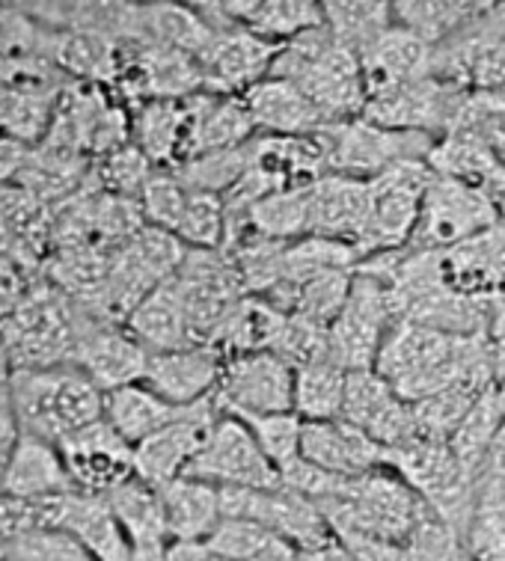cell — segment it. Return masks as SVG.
I'll return each mask as SVG.
<instances>
[{
  "instance_id": "cell-1",
  "label": "cell",
  "mask_w": 505,
  "mask_h": 561,
  "mask_svg": "<svg viewBox=\"0 0 505 561\" xmlns=\"http://www.w3.org/2000/svg\"><path fill=\"white\" fill-rule=\"evenodd\" d=\"M375 371L390 383L408 404L440 396L464 378H496L494 354L485 336H449L432 327L399 321L383 342Z\"/></svg>"
},
{
  "instance_id": "cell-2",
  "label": "cell",
  "mask_w": 505,
  "mask_h": 561,
  "mask_svg": "<svg viewBox=\"0 0 505 561\" xmlns=\"http://www.w3.org/2000/svg\"><path fill=\"white\" fill-rule=\"evenodd\" d=\"M268 78L295 83L328 123L357 119L369 102L360 72V54L342 45L328 31V24L286 42Z\"/></svg>"
},
{
  "instance_id": "cell-3",
  "label": "cell",
  "mask_w": 505,
  "mask_h": 561,
  "mask_svg": "<svg viewBox=\"0 0 505 561\" xmlns=\"http://www.w3.org/2000/svg\"><path fill=\"white\" fill-rule=\"evenodd\" d=\"M12 408L21 434L60 443L104 419V392L74 363L12 371Z\"/></svg>"
},
{
  "instance_id": "cell-4",
  "label": "cell",
  "mask_w": 505,
  "mask_h": 561,
  "mask_svg": "<svg viewBox=\"0 0 505 561\" xmlns=\"http://www.w3.org/2000/svg\"><path fill=\"white\" fill-rule=\"evenodd\" d=\"M81 312L60 288L36 276L21 307L0 324V351L12 371L72 363Z\"/></svg>"
},
{
  "instance_id": "cell-5",
  "label": "cell",
  "mask_w": 505,
  "mask_h": 561,
  "mask_svg": "<svg viewBox=\"0 0 505 561\" xmlns=\"http://www.w3.org/2000/svg\"><path fill=\"white\" fill-rule=\"evenodd\" d=\"M315 140L328 161V173L363 179V182L387 173L395 163L428 161L437 144V137L432 134L395 131L371 123L366 116L324 125L315 134Z\"/></svg>"
},
{
  "instance_id": "cell-6",
  "label": "cell",
  "mask_w": 505,
  "mask_h": 561,
  "mask_svg": "<svg viewBox=\"0 0 505 561\" xmlns=\"http://www.w3.org/2000/svg\"><path fill=\"white\" fill-rule=\"evenodd\" d=\"M500 224H503V215L496 211V205L482 191H475L473 184L434 173L428 187H425L416 229H413L408 250L446 253L452 247L485 236Z\"/></svg>"
},
{
  "instance_id": "cell-7",
  "label": "cell",
  "mask_w": 505,
  "mask_h": 561,
  "mask_svg": "<svg viewBox=\"0 0 505 561\" xmlns=\"http://www.w3.org/2000/svg\"><path fill=\"white\" fill-rule=\"evenodd\" d=\"M399 324L392 295L383 279L354 267V286L345 307L328 327V351L345 371H369L378 363L383 342Z\"/></svg>"
},
{
  "instance_id": "cell-8",
  "label": "cell",
  "mask_w": 505,
  "mask_h": 561,
  "mask_svg": "<svg viewBox=\"0 0 505 561\" xmlns=\"http://www.w3.org/2000/svg\"><path fill=\"white\" fill-rule=\"evenodd\" d=\"M187 479L206 481L220 490H277L283 488L274 463L259 449L256 437L238 416L220 410L203 449L187 467Z\"/></svg>"
},
{
  "instance_id": "cell-9",
  "label": "cell",
  "mask_w": 505,
  "mask_h": 561,
  "mask_svg": "<svg viewBox=\"0 0 505 561\" xmlns=\"http://www.w3.org/2000/svg\"><path fill=\"white\" fill-rule=\"evenodd\" d=\"M432 175L428 161H404L369 179V226L363 238L360 259L404 250L411 244Z\"/></svg>"
},
{
  "instance_id": "cell-10",
  "label": "cell",
  "mask_w": 505,
  "mask_h": 561,
  "mask_svg": "<svg viewBox=\"0 0 505 561\" xmlns=\"http://www.w3.org/2000/svg\"><path fill=\"white\" fill-rule=\"evenodd\" d=\"M223 517L256 523L271 535L289 541L295 550L315 552L336 543L331 523L312 500L289 488L277 490H220Z\"/></svg>"
},
{
  "instance_id": "cell-11",
  "label": "cell",
  "mask_w": 505,
  "mask_h": 561,
  "mask_svg": "<svg viewBox=\"0 0 505 561\" xmlns=\"http://www.w3.org/2000/svg\"><path fill=\"white\" fill-rule=\"evenodd\" d=\"M217 404L232 413H295V366L274 351L227 357Z\"/></svg>"
},
{
  "instance_id": "cell-12",
  "label": "cell",
  "mask_w": 505,
  "mask_h": 561,
  "mask_svg": "<svg viewBox=\"0 0 505 561\" xmlns=\"http://www.w3.org/2000/svg\"><path fill=\"white\" fill-rule=\"evenodd\" d=\"M74 490L87 496H107L135 476V446L125 443L107 419L74 431L57 443Z\"/></svg>"
},
{
  "instance_id": "cell-13",
  "label": "cell",
  "mask_w": 505,
  "mask_h": 561,
  "mask_svg": "<svg viewBox=\"0 0 505 561\" xmlns=\"http://www.w3.org/2000/svg\"><path fill=\"white\" fill-rule=\"evenodd\" d=\"M72 363L102 392H114V389L131 387V383L144 380L149 351L125 330V324L102 321V318L81 312V330H78Z\"/></svg>"
},
{
  "instance_id": "cell-14",
  "label": "cell",
  "mask_w": 505,
  "mask_h": 561,
  "mask_svg": "<svg viewBox=\"0 0 505 561\" xmlns=\"http://www.w3.org/2000/svg\"><path fill=\"white\" fill-rule=\"evenodd\" d=\"M54 253V205L24 191L0 184V262H10L27 276H39Z\"/></svg>"
},
{
  "instance_id": "cell-15",
  "label": "cell",
  "mask_w": 505,
  "mask_h": 561,
  "mask_svg": "<svg viewBox=\"0 0 505 561\" xmlns=\"http://www.w3.org/2000/svg\"><path fill=\"white\" fill-rule=\"evenodd\" d=\"M279 48L283 45L265 42L244 27L215 33L206 51L196 57L203 87L215 95H244L250 87L268 78Z\"/></svg>"
},
{
  "instance_id": "cell-16",
  "label": "cell",
  "mask_w": 505,
  "mask_h": 561,
  "mask_svg": "<svg viewBox=\"0 0 505 561\" xmlns=\"http://www.w3.org/2000/svg\"><path fill=\"white\" fill-rule=\"evenodd\" d=\"M220 416V404L215 399L199 401L187 416H182L164 431H158L140 446H135V476L152 488H164L170 481L182 479L187 467L203 449L208 431Z\"/></svg>"
},
{
  "instance_id": "cell-17",
  "label": "cell",
  "mask_w": 505,
  "mask_h": 561,
  "mask_svg": "<svg viewBox=\"0 0 505 561\" xmlns=\"http://www.w3.org/2000/svg\"><path fill=\"white\" fill-rule=\"evenodd\" d=\"M223 368L227 354L217 345L179 347L149 354L140 383L175 408H194L199 401L215 399Z\"/></svg>"
},
{
  "instance_id": "cell-18",
  "label": "cell",
  "mask_w": 505,
  "mask_h": 561,
  "mask_svg": "<svg viewBox=\"0 0 505 561\" xmlns=\"http://www.w3.org/2000/svg\"><path fill=\"white\" fill-rule=\"evenodd\" d=\"M342 419L354 428H360L363 434H369L383 449H395L420 434L413 404H408L375 368L348 371Z\"/></svg>"
},
{
  "instance_id": "cell-19",
  "label": "cell",
  "mask_w": 505,
  "mask_h": 561,
  "mask_svg": "<svg viewBox=\"0 0 505 561\" xmlns=\"http://www.w3.org/2000/svg\"><path fill=\"white\" fill-rule=\"evenodd\" d=\"M437 262L444 283L455 295L485 307L505 304V224L467 244L437 253Z\"/></svg>"
},
{
  "instance_id": "cell-20",
  "label": "cell",
  "mask_w": 505,
  "mask_h": 561,
  "mask_svg": "<svg viewBox=\"0 0 505 561\" xmlns=\"http://www.w3.org/2000/svg\"><path fill=\"white\" fill-rule=\"evenodd\" d=\"M300 455L307 463L319 467L321 472H331L336 479H363L387 467V449L345 419L303 422Z\"/></svg>"
},
{
  "instance_id": "cell-21",
  "label": "cell",
  "mask_w": 505,
  "mask_h": 561,
  "mask_svg": "<svg viewBox=\"0 0 505 561\" xmlns=\"http://www.w3.org/2000/svg\"><path fill=\"white\" fill-rule=\"evenodd\" d=\"M369 226V182L328 173L310 187V238L336 241L360 255Z\"/></svg>"
},
{
  "instance_id": "cell-22",
  "label": "cell",
  "mask_w": 505,
  "mask_h": 561,
  "mask_svg": "<svg viewBox=\"0 0 505 561\" xmlns=\"http://www.w3.org/2000/svg\"><path fill=\"white\" fill-rule=\"evenodd\" d=\"M48 529H62L95 561H131L135 550L102 496L62 493L48 500Z\"/></svg>"
},
{
  "instance_id": "cell-23",
  "label": "cell",
  "mask_w": 505,
  "mask_h": 561,
  "mask_svg": "<svg viewBox=\"0 0 505 561\" xmlns=\"http://www.w3.org/2000/svg\"><path fill=\"white\" fill-rule=\"evenodd\" d=\"M428 167L437 175L473 184L475 191H482L496 205L505 224V158L479 134L449 131L437 137L428 154Z\"/></svg>"
},
{
  "instance_id": "cell-24",
  "label": "cell",
  "mask_w": 505,
  "mask_h": 561,
  "mask_svg": "<svg viewBox=\"0 0 505 561\" xmlns=\"http://www.w3.org/2000/svg\"><path fill=\"white\" fill-rule=\"evenodd\" d=\"M241 99L262 137H315L324 125H331L295 83L283 78H265Z\"/></svg>"
},
{
  "instance_id": "cell-25",
  "label": "cell",
  "mask_w": 505,
  "mask_h": 561,
  "mask_svg": "<svg viewBox=\"0 0 505 561\" xmlns=\"http://www.w3.org/2000/svg\"><path fill=\"white\" fill-rule=\"evenodd\" d=\"M360 72L366 95L375 99L381 92L432 75V45L392 24L390 31H383L360 51Z\"/></svg>"
},
{
  "instance_id": "cell-26",
  "label": "cell",
  "mask_w": 505,
  "mask_h": 561,
  "mask_svg": "<svg viewBox=\"0 0 505 561\" xmlns=\"http://www.w3.org/2000/svg\"><path fill=\"white\" fill-rule=\"evenodd\" d=\"M158 493L170 543H206L223 520V496L215 484L182 476L158 488Z\"/></svg>"
},
{
  "instance_id": "cell-27",
  "label": "cell",
  "mask_w": 505,
  "mask_h": 561,
  "mask_svg": "<svg viewBox=\"0 0 505 561\" xmlns=\"http://www.w3.org/2000/svg\"><path fill=\"white\" fill-rule=\"evenodd\" d=\"M135 146L152 161V167L173 170L185 161L191 140V99H149L131 119Z\"/></svg>"
},
{
  "instance_id": "cell-28",
  "label": "cell",
  "mask_w": 505,
  "mask_h": 561,
  "mask_svg": "<svg viewBox=\"0 0 505 561\" xmlns=\"http://www.w3.org/2000/svg\"><path fill=\"white\" fill-rule=\"evenodd\" d=\"M72 490L74 484L62 463L57 443L21 434L10 467L3 472L0 493H10L19 500H51V496L72 493Z\"/></svg>"
},
{
  "instance_id": "cell-29",
  "label": "cell",
  "mask_w": 505,
  "mask_h": 561,
  "mask_svg": "<svg viewBox=\"0 0 505 561\" xmlns=\"http://www.w3.org/2000/svg\"><path fill=\"white\" fill-rule=\"evenodd\" d=\"M125 330L149 351V354H161V351H179V347L199 345L187 321L185 304L179 288L173 286V276L152 288L149 295L131 309V316L125 318Z\"/></svg>"
},
{
  "instance_id": "cell-30",
  "label": "cell",
  "mask_w": 505,
  "mask_h": 561,
  "mask_svg": "<svg viewBox=\"0 0 505 561\" xmlns=\"http://www.w3.org/2000/svg\"><path fill=\"white\" fill-rule=\"evenodd\" d=\"M194 408H175V404L156 396L144 383H131V387L104 392V419L131 446H140L144 439H149L158 431H164L167 425H173L182 416H187Z\"/></svg>"
},
{
  "instance_id": "cell-31",
  "label": "cell",
  "mask_w": 505,
  "mask_h": 561,
  "mask_svg": "<svg viewBox=\"0 0 505 561\" xmlns=\"http://www.w3.org/2000/svg\"><path fill=\"white\" fill-rule=\"evenodd\" d=\"M104 502L114 511L116 523L125 531L131 550H167L170 547L164 505H161L158 488L131 476L125 484L111 490Z\"/></svg>"
},
{
  "instance_id": "cell-32",
  "label": "cell",
  "mask_w": 505,
  "mask_h": 561,
  "mask_svg": "<svg viewBox=\"0 0 505 561\" xmlns=\"http://www.w3.org/2000/svg\"><path fill=\"white\" fill-rule=\"evenodd\" d=\"M348 371L333 359H319L295 368V416L303 422L342 419Z\"/></svg>"
},
{
  "instance_id": "cell-33",
  "label": "cell",
  "mask_w": 505,
  "mask_h": 561,
  "mask_svg": "<svg viewBox=\"0 0 505 561\" xmlns=\"http://www.w3.org/2000/svg\"><path fill=\"white\" fill-rule=\"evenodd\" d=\"M491 3H392V19L425 45H444L473 24Z\"/></svg>"
},
{
  "instance_id": "cell-34",
  "label": "cell",
  "mask_w": 505,
  "mask_h": 561,
  "mask_svg": "<svg viewBox=\"0 0 505 561\" xmlns=\"http://www.w3.org/2000/svg\"><path fill=\"white\" fill-rule=\"evenodd\" d=\"M321 10L328 31L357 54L395 24L392 3H321Z\"/></svg>"
},
{
  "instance_id": "cell-35",
  "label": "cell",
  "mask_w": 505,
  "mask_h": 561,
  "mask_svg": "<svg viewBox=\"0 0 505 561\" xmlns=\"http://www.w3.org/2000/svg\"><path fill=\"white\" fill-rule=\"evenodd\" d=\"M232 413V410H227ZM250 428L256 437L259 449L265 451V458L274 463V470L283 472L295 467L303 455H300V434H303V419L295 413H268V416H256V413H232Z\"/></svg>"
},
{
  "instance_id": "cell-36",
  "label": "cell",
  "mask_w": 505,
  "mask_h": 561,
  "mask_svg": "<svg viewBox=\"0 0 505 561\" xmlns=\"http://www.w3.org/2000/svg\"><path fill=\"white\" fill-rule=\"evenodd\" d=\"M187 196H191V187L182 182V175L175 173V170H161V167H156L152 175L146 179L137 203H140L146 224L175 236L179 220L185 215Z\"/></svg>"
},
{
  "instance_id": "cell-37",
  "label": "cell",
  "mask_w": 505,
  "mask_h": 561,
  "mask_svg": "<svg viewBox=\"0 0 505 561\" xmlns=\"http://www.w3.org/2000/svg\"><path fill=\"white\" fill-rule=\"evenodd\" d=\"M3 561H95L69 531L36 529L0 552Z\"/></svg>"
},
{
  "instance_id": "cell-38",
  "label": "cell",
  "mask_w": 505,
  "mask_h": 561,
  "mask_svg": "<svg viewBox=\"0 0 505 561\" xmlns=\"http://www.w3.org/2000/svg\"><path fill=\"white\" fill-rule=\"evenodd\" d=\"M36 529H48V500H19L0 493V552Z\"/></svg>"
},
{
  "instance_id": "cell-39",
  "label": "cell",
  "mask_w": 505,
  "mask_h": 561,
  "mask_svg": "<svg viewBox=\"0 0 505 561\" xmlns=\"http://www.w3.org/2000/svg\"><path fill=\"white\" fill-rule=\"evenodd\" d=\"M12 368L0 351V484H3V472L10 467V458L21 439L19 419H15V408H12V389H10Z\"/></svg>"
},
{
  "instance_id": "cell-40",
  "label": "cell",
  "mask_w": 505,
  "mask_h": 561,
  "mask_svg": "<svg viewBox=\"0 0 505 561\" xmlns=\"http://www.w3.org/2000/svg\"><path fill=\"white\" fill-rule=\"evenodd\" d=\"M36 276H27L10 262H0V324L21 307V300L31 291V283Z\"/></svg>"
},
{
  "instance_id": "cell-41",
  "label": "cell",
  "mask_w": 505,
  "mask_h": 561,
  "mask_svg": "<svg viewBox=\"0 0 505 561\" xmlns=\"http://www.w3.org/2000/svg\"><path fill=\"white\" fill-rule=\"evenodd\" d=\"M487 345H491V354H494L496 378H500V387H503L505 383V304L491 307V321H487Z\"/></svg>"
},
{
  "instance_id": "cell-42",
  "label": "cell",
  "mask_w": 505,
  "mask_h": 561,
  "mask_svg": "<svg viewBox=\"0 0 505 561\" xmlns=\"http://www.w3.org/2000/svg\"><path fill=\"white\" fill-rule=\"evenodd\" d=\"M167 561H227L217 556L208 543H170L167 547Z\"/></svg>"
},
{
  "instance_id": "cell-43",
  "label": "cell",
  "mask_w": 505,
  "mask_h": 561,
  "mask_svg": "<svg viewBox=\"0 0 505 561\" xmlns=\"http://www.w3.org/2000/svg\"><path fill=\"white\" fill-rule=\"evenodd\" d=\"M0 561H3V559H0Z\"/></svg>"
}]
</instances>
